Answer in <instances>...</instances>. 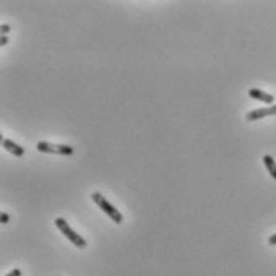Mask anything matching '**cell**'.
Listing matches in <instances>:
<instances>
[{
  "label": "cell",
  "instance_id": "6da1fadb",
  "mask_svg": "<svg viewBox=\"0 0 276 276\" xmlns=\"http://www.w3.org/2000/svg\"><path fill=\"white\" fill-rule=\"evenodd\" d=\"M92 199H93V202L95 204L100 207V209L106 214V215L113 220L114 223H122V220H124V217H122V214L116 209V207L113 206V204H109V202L103 198V194H100V193H92Z\"/></svg>",
  "mask_w": 276,
  "mask_h": 276
},
{
  "label": "cell",
  "instance_id": "7a4b0ae2",
  "mask_svg": "<svg viewBox=\"0 0 276 276\" xmlns=\"http://www.w3.org/2000/svg\"><path fill=\"white\" fill-rule=\"evenodd\" d=\"M55 225H57V228L63 233V235L69 239V241L74 244L76 247H79V249H84V247H87V241H85V239L82 238V236H79L77 233L71 228L69 225H67V222L64 218H61V217H58L57 220H55Z\"/></svg>",
  "mask_w": 276,
  "mask_h": 276
},
{
  "label": "cell",
  "instance_id": "3957f363",
  "mask_svg": "<svg viewBox=\"0 0 276 276\" xmlns=\"http://www.w3.org/2000/svg\"><path fill=\"white\" fill-rule=\"evenodd\" d=\"M37 150L42 153H50V154H58V156H72L74 154V148L67 145H52L47 142H39Z\"/></svg>",
  "mask_w": 276,
  "mask_h": 276
},
{
  "label": "cell",
  "instance_id": "277c9868",
  "mask_svg": "<svg viewBox=\"0 0 276 276\" xmlns=\"http://www.w3.org/2000/svg\"><path fill=\"white\" fill-rule=\"evenodd\" d=\"M276 114V105L270 106V108H259V109H252L246 114V121H259L262 118H267V116H275Z\"/></svg>",
  "mask_w": 276,
  "mask_h": 276
},
{
  "label": "cell",
  "instance_id": "5b68a950",
  "mask_svg": "<svg viewBox=\"0 0 276 276\" xmlns=\"http://www.w3.org/2000/svg\"><path fill=\"white\" fill-rule=\"evenodd\" d=\"M249 96L254 98V100H259L262 103H267V105H272V103L275 101V96L267 93V92L263 90H259V89H250L249 90Z\"/></svg>",
  "mask_w": 276,
  "mask_h": 276
},
{
  "label": "cell",
  "instance_id": "8992f818",
  "mask_svg": "<svg viewBox=\"0 0 276 276\" xmlns=\"http://www.w3.org/2000/svg\"><path fill=\"white\" fill-rule=\"evenodd\" d=\"M0 140H2V146H3V148L7 150L8 153H11V154H15L16 157H23V156H24L23 146L16 145L15 142H11V140H8V138H0Z\"/></svg>",
  "mask_w": 276,
  "mask_h": 276
},
{
  "label": "cell",
  "instance_id": "52a82bcc",
  "mask_svg": "<svg viewBox=\"0 0 276 276\" xmlns=\"http://www.w3.org/2000/svg\"><path fill=\"white\" fill-rule=\"evenodd\" d=\"M263 164H265V167L268 170V174L273 177V179L276 180V164H275V159L267 154V156H263Z\"/></svg>",
  "mask_w": 276,
  "mask_h": 276
},
{
  "label": "cell",
  "instance_id": "ba28073f",
  "mask_svg": "<svg viewBox=\"0 0 276 276\" xmlns=\"http://www.w3.org/2000/svg\"><path fill=\"white\" fill-rule=\"evenodd\" d=\"M0 32H2V35H7L10 32V24H2L0 26Z\"/></svg>",
  "mask_w": 276,
  "mask_h": 276
},
{
  "label": "cell",
  "instance_id": "9c48e42d",
  "mask_svg": "<svg viewBox=\"0 0 276 276\" xmlns=\"http://www.w3.org/2000/svg\"><path fill=\"white\" fill-rule=\"evenodd\" d=\"M0 220H2V223H8L10 222V215L7 212H2V215H0Z\"/></svg>",
  "mask_w": 276,
  "mask_h": 276
},
{
  "label": "cell",
  "instance_id": "30bf717a",
  "mask_svg": "<svg viewBox=\"0 0 276 276\" xmlns=\"http://www.w3.org/2000/svg\"><path fill=\"white\" fill-rule=\"evenodd\" d=\"M268 244H270V246H276V233L268 238Z\"/></svg>",
  "mask_w": 276,
  "mask_h": 276
},
{
  "label": "cell",
  "instance_id": "8fae6325",
  "mask_svg": "<svg viewBox=\"0 0 276 276\" xmlns=\"http://www.w3.org/2000/svg\"><path fill=\"white\" fill-rule=\"evenodd\" d=\"M5 276H21V270H11V272L8 275H5Z\"/></svg>",
  "mask_w": 276,
  "mask_h": 276
},
{
  "label": "cell",
  "instance_id": "7c38bea8",
  "mask_svg": "<svg viewBox=\"0 0 276 276\" xmlns=\"http://www.w3.org/2000/svg\"><path fill=\"white\" fill-rule=\"evenodd\" d=\"M7 44H8V37H7V35H2V37H0V45L5 47Z\"/></svg>",
  "mask_w": 276,
  "mask_h": 276
}]
</instances>
